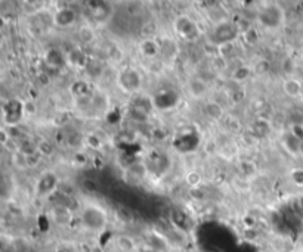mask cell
I'll return each instance as SVG.
<instances>
[{"instance_id":"obj_4","label":"cell","mask_w":303,"mask_h":252,"mask_svg":"<svg viewBox=\"0 0 303 252\" xmlns=\"http://www.w3.org/2000/svg\"><path fill=\"white\" fill-rule=\"evenodd\" d=\"M76 21H77V13L71 7H61L54 15V24L60 28H68L74 25Z\"/></svg>"},{"instance_id":"obj_15","label":"cell","mask_w":303,"mask_h":252,"mask_svg":"<svg viewBox=\"0 0 303 252\" xmlns=\"http://www.w3.org/2000/svg\"><path fill=\"white\" fill-rule=\"evenodd\" d=\"M12 159H14V165L18 167V168H26V167L28 165V155H26V154L21 152V151L14 152Z\"/></svg>"},{"instance_id":"obj_14","label":"cell","mask_w":303,"mask_h":252,"mask_svg":"<svg viewBox=\"0 0 303 252\" xmlns=\"http://www.w3.org/2000/svg\"><path fill=\"white\" fill-rule=\"evenodd\" d=\"M185 182H186V185H188L190 188H198V186L202 185V176L198 171H196V170L188 171L186 176H185Z\"/></svg>"},{"instance_id":"obj_17","label":"cell","mask_w":303,"mask_h":252,"mask_svg":"<svg viewBox=\"0 0 303 252\" xmlns=\"http://www.w3.org/2000/svg\"><path fill=\"white\" fill-rule=\"evenodd\" d=\"M292 180L298 185V186H303V170L298 168L292 171Z\"/></svg>"},{"instance_id":"obj_10","label":"cell","mask_w":303,"mask_h":252,"mask_svg":"<svg viewBox=\"0 0 303 252\" xmlns=\"http://www.w3.org/2000/svg\"><path fill=\"white\" fill-rule=\"evenodd\" d=\"M116 247L122 252H136L138 251V245H136L135 239L129 235H118L116 238Z\"/></svg>"},{"instance_id":"obj_13","label":"cell","mask_w":303,"mask_h":252,"mask_svg":"<svg viewBox=\"0 0 303 252\" xmlns=\"http://www.w3.org/2000/svg\"><path fill=\"white\" fill-rule=\"evenodd\" d=\"M54 219H55V221H56L58 224L66 226V224H68V223L71 221V213H70V210L66 208V207H56V208L54 210Z\"/></svg>"},{"instance_id":"obj_12","label":"cell","mask_w":303,"mask_h":252,"mask_svg":"<svg viewBox=\"0 0 303 252\" xmlns=\"http://www.w3.org/2000/svg\"><path fill=\"white\" fill-rule=\"evenodd\" d=\"M77 38H78V41L83 43V44H92V43L96 40V35H95V31H94L90 27L84 25V27H80V28H78V31H77Z\"/></svg>"},{"instance_id":"obj_18","label":"cell","mask_w":303,"mask_h":252,"mask_svg":"<svg viewBox=\"0 0 303 252\" xmlns=\"http://www.w3.org/2000/svg\"><path fill=\"white\" fill-rule=\"evenodd\" d=\"M248 68H246V66H241V68H238L236 72V80H240V81H242V80H246L247 77H248Z\"/></svg>"},{"instance_id":"obj_6","label":"cell","mask_w":303,"mask_h":252,"mask_svg":"<svg viewBox=\"0 0 303 252\" xmlns=\"http://www.w3.org/2000/svg\"><path fill=\"white\" fill-rule=\"evenodd\" d=\"M120 81H122L123 86H128L126 87L128 90H136L140 86L142 78H140L139 72L136 71L135 68H129V69H126V71L122 72Z\"/></svg>"},{"instance_id":"obj_7","label":"cell","mask_w":303,"mask_h":252,"mask_svg":"<svg viewBox=\"0 0 303 252\" xmlns=\"http://www.w3.org/2000/svg\"><path fill=\"white\" fill-rule=\"evenodd\" d=\"M214 37L216 38H220L219 40V44L222 43H228V41H232L234 37H236V30L231 24L228 22H220L219 25H216L214 28Z\"/></svg>"},{"instance_id":"obj_11","label":"cell","mask_w":303,"mask_h":252,"mask_svg":"<svg viewBox=\"0 0 303 252\" xmlns=\"http://www.w3.org/2000/svg\"><path fill=\"white\" fill-rule=\"evenodd\" d=\"M204 114L210 118V120H222L225 112H224V106L218 102H208L204 105Z\"/></svg>"},{"instance_id":"obj_1","label":"cell","mask_w":303,"mask_h":252,"mask_svg":"<svg viewBox=\"0 0 303 252\" xmlns=\"http://www.w3.org/2000/svg\"><path fill=\"white\" fill-rule=\"evenodd\" d=\"M284 10L282 7L278 4V3H270V4H265L260 10H259V15H258V21L259 24L266 28V30H276L282 25L284 22Z\"/></svg>"},{"instance_id":"obj_8","label":"cell","mask_w":303,"mask_h":252,"mask_svg":"<svg viewBox=\"0 0 303 252\" xmlns=\"http://www.w3.org/2000/svg\"><path fill=\"white\" fill-rule=\"evenodd\" d=\"M188 92L196 99H202L208 93V86L200 78H194L188 83Z\"/></svg>"},{"instance_id":"obj_2","label":"cell","mask_w":303,"mask_h":252,"mask_svg":"<svg viewBox=\"0 0 303 252\" xmlns=\"http://www.w3.org/2000/svg\"><path fill=\"white\" fill-rule=\"evenodd\" d=\"M82 223L84 224V227L88 230L100 232L106 224V216L101 208L94 207V205H88L82 211Z\"/></svg>"},{"instance_id":"obj_16","label":"cell","mask_w":303,"mask_h":252,"mask_svg":"<svg viewBox=\"0 0 303 252\" xmlns=\"http://www.w3.org/2000/svg\"><path fill=\"white\" fill-rule=\"evenodd\" d=\"M116 216H117L118 220L123 221V223H130V221L134 220V216H132V213L128 208H117Z\"/></svg>"},{"instance_id":"obj_5","label":"cell","mask_w":303,"mask_h":252,"mask_svg":"<svg viewBox=\"0 0 303 252\" xmlns=\"http://www.w3.org/2000/svg\"><path fill=\"white\" fill-rule=\"evenodd\" d=\"M139 50H140V53H142L145 58H151V59H152V58L158 56V53L162 52V44H160L156 38L148 37V38H145V40L140 41Z\"/></svg>"},{"instance_id":"obj_9","label":"cell","mask_w":303,"mask_h":252,"mask_svg":"<svg viewBox=\"0 0 303 252\" xmlns=\"http://www.w3.org/2000/svg\"><path fill=\"white\" fill-rule=\"evenodd\" d=\"M282 90L288 97H299L302 95L303 86L302 83L296 78H287L282 83Z\"/></svg>"},{"instance_id":"obj_3","label":"cell","mask_w":303,"mask_h":252,"mask_svg":"<svg viewBox=\"0 0 303 252\" xmlns=\"http://www.w3.org/2000/svg\"><path fill=\"white\" fill-rule=\"evenodd\" d=\"M173 27H174L176 34L180 35L185 40H196L200 35V30H198L197 22L191 16H188V15L178 16L174 19V22H173Z\"/></svg>"},{"instance_id":"obj_19","label":"cell","mask_w":303,"mask_h":252,"mask_svg":"<svg viewBox=\"0 0 303 252\" xmlns=\"http://www.w3.org/2000/svg\"><path fill=\"white\" fill-rule=\"evenodd\" d=\"M92 252H104L101 250V248H94V250H92Z\"/></svg>"}]
</instances>
